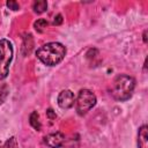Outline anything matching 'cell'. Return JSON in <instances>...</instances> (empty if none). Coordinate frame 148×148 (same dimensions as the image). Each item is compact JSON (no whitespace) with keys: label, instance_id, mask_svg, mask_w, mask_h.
<instances>
[{"label":"cell","instance_id":"obj_1","mask_svg":"<svg viewBox=\"0 0 148 148\" xmlns=\"http://www.w3.org/2000/svg\"><path fill=\"white\" fill-rule=\"evenodd\" d=\"M37 58L47 66H54L59 64L66 56V47L58 42H51L42 45L36 51Z\"/></svg>","mask_w":148,"mask_h":148},{"label":"cell","instance_id":"obj_2","mask_svg":"<svg viewBox=\"0 0 148 148\" xmlns=\"http://www.w3.org/2000/svg\"><path fill=\"white\" fill-rule=\"evenodd\" d=\"M134 88H135V80L127 74H120L116 76L114 80L112 81L110 94L114 99L121 102L128 99L132 96Z\"/></svg>","mask_w":148,"mask_h":148},{"label":"cell","instance_id":"obj_3","mask_svg":"<svg viewBox=\"0 0 148 148\" xmlns=\"http://www.w3.org/2000/svg\"><path fill=\"white\" fill-rule=\"evenodd\" d=\"M13 53L12 43L7 39H0V80H3L8 75Z\"/></svg>","mask_w":148,"mask_h":148},{"label":"cell","instance_id":"obj_4","mask_svg":"<svg viewBox=\"0 0 148 148\" xmlns=\"http://www.w3.org/2000/svg\"><path fill=\"white\" fill-rule=\"evenodd\" d=\"M96 104V95L89 89H81L75 99L76 111L80 116L86 114Z\"/></svg>","mask_w":148,"mask_h":148},{"label":"cell","instance_id":"obj_5","mask_svg":"<svg viewBox=\"0 0 148 148\" xmlns=\"http://www.w3.org/2000/svg\"><path fill=\"white\" fill-rule=\"evenodd\" d=\"M75 102V96L73 94V91L65 89L62 91H60L59 96H58V105L61 109H71L74 105Z\"/></svg>","mask_w":148,"mask_h":148},{"label":"cell","instance_id":"obj_6","mask_svg":"<svg viewBox=\"0 0 148 148\" xmlns=\"http://www.w3.org/2000/svg\"><path fill=\"white\" fill-rule=\"evenodd\" d=\"M44 142L51 148H59L65 142V135L61 132L51 133L44 138Z\"/></svg>","mask_w":148,"mask_h":148},{"label":"cell","instance_id":"obj_7","mask_svg":"<svg viewBox=\"0 0 148 148\" xmlns=\"http://www.w3.org/2000/svg\"><path fill=\"white\" fill-rule=\"evenodd\" d=\"M147 125H142L139 128L138 133V147L139 148H148V133Z\"/></svg>","mask_w":148,"mask_h":148},{"label":"cell","instance_id":"obj_8","mask_svg":"<svg viewBox=\"0 0 148 148\" xmlns=\"http://www.w3.org/2000/svg\"><path fill=\"white\" fill-rule=\"evenodd\" d=\"M32 8H34V12L35 13L42 14V13H44L47 9V2L45 0H37V1L34 2Z\"/></svg>","mask_w":148,"mask_h":148},{"label":"cell","instance_id":"obj_9","mask_svg":"<svg viewBox=\"0 0 148 148\" xmlns=\"http://www.w3.org/2000/svg\"><path fill=\"white\" fill-rule=\"evenodd\" d=\"M29 123H30V125H31L36 131H40L42 125H40L39 116H38L37 111H34V112L30 114V117H29Z\"/></svg>","mask_w":148,"mask_h":148},{"label":"cell","instance_id":"obj_10","mask_svg":"<svg viewBox=\"0 0 148 148\" xmlns=\"http://www.w3.org/2000/svg\"><path fill=\"white\" fill-rule=\"evenodd\" d=\"M47 25H49V22H47L45 18H39V20H37V21L35 22V24H34L36 31H38V32H43Z\"/></svg>","mask_w":148,"mask_h":148},{"label":"cell","instance_id":"obj_11","mask_svg":"<svg viewBox=\"0 0 148 148\" xmlns=\"http://www.w3.org/2000/svg\"><path fill=\"white\" fill-rule=\"evenodd\" d=\"M8 92H9L8 86H7L6 83H0V105H1V104L5 102V99L7 98Z\"/></svg>","mask_w":148,"mask_h":148},{"label":"cell","instance_id":"obj_12","mask_svg":"<svg viewBox=\"0 0 148 148\" xmlns=\"http://www.w3.org/2000/svg\"><path fill=\"white\" fill-rule=\"evenodd\" d=\"M1 148H18V145H17L16 139L14 136H12L1 146Z\"/></svg>","mask_w":148,"mask_h":148},{"label":"cell","instance_id":"obj_13","mask_svg":"<svg viewBox=\"0 0 148 148\" xmlns=\"http://www.w3.org/2000/svg\"><path fill=\"white\" fill-rule=\"evenodd\" d=\"M7 7L9 8V9H12V10H18L20 9V5L16 2V1H13V0H9V1H7Z\"/></svg>","mask_w":148,"mask_h":148},{"label":"cell","instance_id":"obj_14","mask_svg":"<svg viewBox=\"0 0 148 148\" xmlns=\"http://www.w3.org/2000/svg\"><path fill=\"white\" fill-rule=\"evenodd\" d=\"M61 22H62V16L60 14L54 16V20H53V24L54 25H59V24H61Z\"/></svg>","mask_w":148,"mask_h":148},{"label":"cell","instance_id":"obj_15","mask_svg":"<svg viewBox=\"0 0 148 148\" xmlns=\"http://www.w3.org/2000/svg\"><path fill=\"white\" fill-rule=\"evenodd\" d=\"M46 114H47V117H49L51 120L56 118V113L53 112V110H52V109H49V110L46 111Z\"/></svg>","mask_w":148,"mask_h":148},{"label":"cell","instance_id":"obj_16","mask_svg":"<svg viewBox=\"0 0 148 148\" xmlns=\"http://www.w3.org/2000/svg\"><path fill=\"white\" fill-rule=\"evenodd\" d=\"M143 42L147 43V30H145V32H143Z\"/></svg>","mask_w":148,"mask_h":148},{"label":"cell","instance_id":"obj_17","mask_svg":"<svg viewBox=\"0 0 148 148\" xmlns=\"http://www.w3.org/2000/svg\"><path fill=\"white\" fill-rule=\"evenodd\" d=\"M0 148H1V142H0Z\"/></svg>","mask_w":148,"mask_h":148}]
</instances>
